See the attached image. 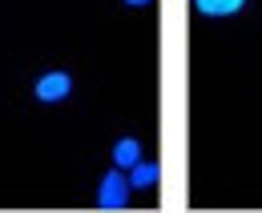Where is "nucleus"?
I'll list each match as a JSON object with an SVG mask.
<instances>
[{"instance_id":"f257e3e1","label":"nucleus","mask_w":262,"mask_h":213,"mask_svg":"<svg viewBox=\"0 0 262 213\" xmlns=\"http://www.w3.org/2000/svg\"><path fill=\"white\" fill-rule=\"evenodd\" d=\"M125 201H129V181H125V177H121V173L113 169V173H109V177L101 181L97 205H101V209H121Z\"/></svg>"},{"instance_id":"20e7f679","label":"nucleus","mask_w":262,"mask_h":213,"mask_svg":"<svg viewBox=\"0 0 262 213\" xmlns=\"http://www.w3.org/2000/svg\"><path fill=\"white\" fill-rule=\"evenodd\" d=\"M158 177H162L158 161H137V165H133L129 185H133V189H154V185H158Z\"/></svg>"},{"instance_id":"f03ea898","label":"nucleus","mask_w":262,"mask_h":213,"mask_svg":"<svg viewBox=\"0 0 262 213\" xmlns=\"http://www.w3.org/2000/svg\"><path fill=\"white\" fill-rule=\"evenodd\" d=\"M69 89H73L69 73H45V77L36 81V97H40V101H65Z\"/></svg>"},{"instance_id":"423d86ee","label":"nucleus","mask_w":262,"mask_h":213,"mask_svg":"<svg viewBox=\"0 0 262 213\" xmlns=\"http://www.w3.org/2000/svg\"><path fill=\"white\" fill-rule=\"evenodd\" d=\"M125 4H133V8H141V4H149V0H125Z\"/></svg>"},{"instance_id":"39448f33","label":"nucleus","mask_w":262,"mask_h":213,"mask_svg":"<svg viewBox=\"0 0 262 213\" xmlns=\"http://www.w3.org/2000/svg\"><path fill=\"white\" fill-rule=\"evenodd\" d=\"M246 0H194V8L202 16H230V12H238Z\"/></svg>"},{"instance_id":"7ed1b4c3","label":"nucleus","mask_w":262,"mask_h":213,"mask_svg":"<svg viewBox=\"0 0 262 213\" xmlns=\"http://www.w3.org/2000/svg\"><path fill=\"white\" fill-rule=\"evenodd\" d=\"M137 161H141V145H137L133 137H121V141L113 145V165H117V169H133Z\"/></svg>"}]
</instances>
